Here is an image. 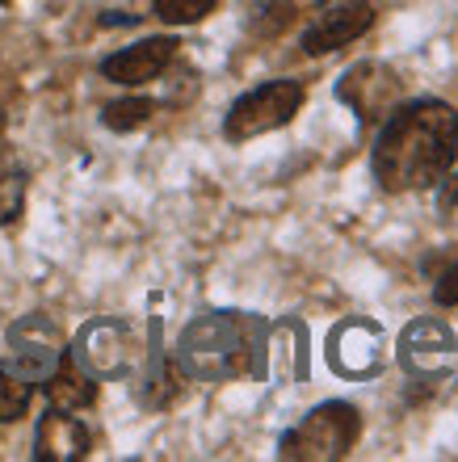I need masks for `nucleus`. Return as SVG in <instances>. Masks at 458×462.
I'll list each match as a JSON object with an SVG mask.
<instances>
[{
    "label": "nucleus",
    "mask_w": 458,
    "mask_h": 462,
    "mask_svg": "<svg viewBox=\"0 0 458 462\" xmlns=\"http://www.w3.org/2000/svg\"><path fill=\"white\" fill-rule=\"evenodd\" d=\"M458 156V110L446 101H408L387 114L374 143V181L387 194H416L446 181Z\"/></svg>",
    "instance_id": "1"
},
{
    "label": "nucleus",
    "mask_w": 458,
    "mask_h": 462,
    "mask_svg": "<svg viewBox=\"0 0 458 462\" xmlns=\"http://www.w3.org/2000/svg\"><path fill=\"white\" fill-rule=\"evenodd\" d=\"M182 365L206 383L248 374L253 370V341L236 316H202L182 332Z\"/></svg>",
    "instance_id": "2"
},
{
    "label": "nucleus",
    "mask_w": 458,
    "mask_h": 462,
    "mask_svg": "<svg viewBox=\"0 0 458 462\" xmlns=\"http://www.w3.org/2000/svg\"><path fill=\"white\" fill-rule=\"evenodd\" d=\"M362 438V416L353 403H320L315 412H307L299 425L282 438V458L290 462H332L358 446Z\"/></svg>",
    "instance_id": "3"
},
{
    "label": "nucleus",
    "mask_w": 458,
    "mask_h": 462,
    "mask_svg": "<svg viewBox=\"0 0 458 462\" xmlns=\"http://www.w3.org/2000/svg\"><path fill=\"white\" fill-rule=\"evenodd\" d=\"M299 110H303L299 80H269V85L244 93V97L231 106L228 122H223V134H228L231 143H244V139H257V134L286 126Z\"/></svg>",
    "instance_id": "4"
},
{
    "label": "nucleus",
    "mask_w": 458,
    "mask_h": 462,
    "mask_svg": "<svg viewBox=\"0 0 458 462\" xmlns=\"http://www.w3.org/2000/svg\"><path fill=\"white\" fill-rule=\"evenodd\" d=\"M337 97L350 106L362 122H379L396 110L399 101V76L387 63H353L350 72L337 80Z\"/></svg>",
    "instance_id": "5"
},
{
    "label": "nucleus",
    "mask_w": 458,
    "mask_h": 462,
    "mask_svg": "<svg viewBox=\"0 0 458 462\" xmlns=\"http://www.w3.org/2000/svg\"><path fill=\"white\" fill-rule=\"evenodd\" d=\"M9 345H13V365H17L30 383L47 378L63 357V337L47 316H25L22 324H13Z\"/></svg>",
    "instance_id": "6"
},
{
    "label": "nucleus",
    "mask_w": 458,
    "mask_h": 462,
    "mask_svg": "<svg viewBox=\"0 0 458 462\" xmlns=\"http://www.w3.org/2000/svg\"><path fill=\"white\" fill-rule=\"evenodd\" d=\"M177 60V38H144L135 47H122L118 55H109L101 63V76L114 85H152L169 72V63Z\"/></svg>",
    "instance_id": "7"
},
{
    "label": "nucleus",
    "mask_w": 458,
    "mask_h": 462,
    "mask_svg": "<svg viewBox=\"0 0 458 462\" xmlns=\"http://www.w3.org/2000/svg\"><path fill=\"white\" fill-rule=\"evenodd\" d=\"M374 25V5L366 0H345L337 9H328L315 17V25H307L303 34V51L307 55H328V51L350 47L353 38H362Z\"/></svg>",
    "instance_id": "8"
},
{
    "label": "nucleus",
    "mask_w": 458,
    "mask_h": 462,
    "mask_svg": "<svg viewBox=\"0 0 458 462\" xmlns=\"http://www.w3.org/2000/svg\"><path fill=\"white\" fill-rule=\"evenodd\" d=\"M93 450V433H89L72 412H60L51 408L42 420H38L34 433V458L38 462H80Z\"/></svg>",
    "instance_id": "9"
},
{
    "label": "nucleus",
    "mask_w": 458,
    "mask_h": 462,
    "mask_svg": "<svg viewBox=\"0 0 458 462\" xmlns=\"http://www.w3.org/2000/svg\"><path fill=\"white\" fill-rule=\"evenodd\" d=\"M80 362H89L97 374H118L131 362V332L122 324H89L85 337H80Z\"/></svg>",
    "instance_id": "10"
},
{
    "label": "nucleus",
    "mask_w": 458,
    "mask_h": 462,
    "mask_svg": "<svg viewBox=\"0 0 458 462\" xmlns=\"http://www.w3.org/2000/svg\"><path fill=\"white\" fill-rule=\"evenodd\" d=\"M454 362V337L442 324H412L404 332V365L408 370H421V374H437Z\"/></svg>",
    "instance_id": "11"
},
{
    "label": "nucleus",
    "mask_w": 458,
    "mask_h": 462,
    "mask_svg": "<svg viewBox=\"0 0 458 462\" xmlns=\"http://www.w3.org/2000/svg\"><path fill=\"white\" fill-rule=\"evenodd\" d=\"M42 383H47V403L60 408V412H80V408H89V403L97 400V383L68 357V353H63L60 365H55Z\"/></svg>",
    "instance_id": "12"
},
{
    "label": "nucleus",
    "mask_w": 458,
    "mask_h": 462,
    "mask_svg": "<svg viewBox=\"0 0 458 462\" xmlns=\"http://www.w3.org/2000/svg\"><path fill=\"white\" fill-rule=\"evenodd\" d=\"M30 395H34V383L13 362H0V425L22 420L25 408H30Z\"/></svg>",
    "instance_id": "13"
},
{
    "label": "nucleus",
    "mask_w": 458,
    "mask_h": 462,
    "mask_svg": "<svg viewBox=\"0 0 458 462\" xmlns=\"http://www.w3.org/2000/svg\"><path fill=\"white\" fill-rule=\"evenodd\" d=\"M156 114V101L147 97H122V101H109L106 110H101V122H106L109 131H139L147 126Z\"/></svg>",
    "instance_id": "14"
},
{
    "label": "nucleus",
    "mask_w": 458,
    "mask_h": 462,
    "mask_svg": "<svg viewBox=\"0 0 458 462\" xmlns=\"http://www.w3.org/2000/svg\"><path fill=\"white\" fill-rule=\"evenodd\" d=\"M25 210V172L0 160V223H17Z\"/></svg>",
    "instance_id": "15"
},
{
    "label": "nucleus",
    "mask_w": 458,
    "mask_h": 462,
    "mask_svg": "<svg viewBox=\"0 0 458 462\" xmlns=\"http://www.w3.org/2000/svg\"><path fill=\"white\" fill-rule=\"evenodd\" d=\"M219 0H152V9H156L160 22H169V25H193V22H202L206 13L215 9Z\"/></svg>",
    "instance_id": "16"
},
{
    "label": "nucleus",
    "mask_w": 458,
    "mask_h": 462,
    "mask_svg": "<svg viewBox=\"0 0 458 462\" xmlns=\"http://www.w3.org/2000/svg\"><path fill=\"white\" fill-rule=\"evenodd\" d=\"M290 22H294V5H290V0H269L266 9H261V17L253 22V30L261 38H277Z\"/></svg>",
    "instance_id": "17"
},
{
    "label": "nucleus",
    "mask_w": 458,
    "mask_h": 462,
    "mask_svg": "<svg viewBox=\"0 0 458 462\" xmlns=\"http://www.w3.org/2000/svg\"><path fill=\"white\" fill-rule=\"evenodd\" d=\"M434 299H437L442 307H458V261L446 269V273H442V278H437Z\"/></svg>",
    "instance_id": "18"
},
{
    "label": "nucleus",
    "mask_w": 458,
    "mask_h": 462,
    "mask_svg": "<svg viewBox=\"0 0 458 462\" xmlns=\"http://www.w3.org/2000/svg\"><path fill=\"white\" fill-rule=\"evenodd\" d=\"M442 210H446V215H458V172L446 181V194H442Z\"/></svg>",
    "instance_id": "19"
},
{
    "label": "nucleus",
    "mask_w": 458,
    "mask_h": 462,
    "mask_svg": "<svg viewBox=\"0 0 458 462\" xmlns=\"http://www.w3.org/2000/svg\"><path fill=\"white\" fill-rule=\"evenodd\" d=\"M0 134H5V110H0Z\"/></svg>",
    "instance_id": "20"
}]
</instances>
